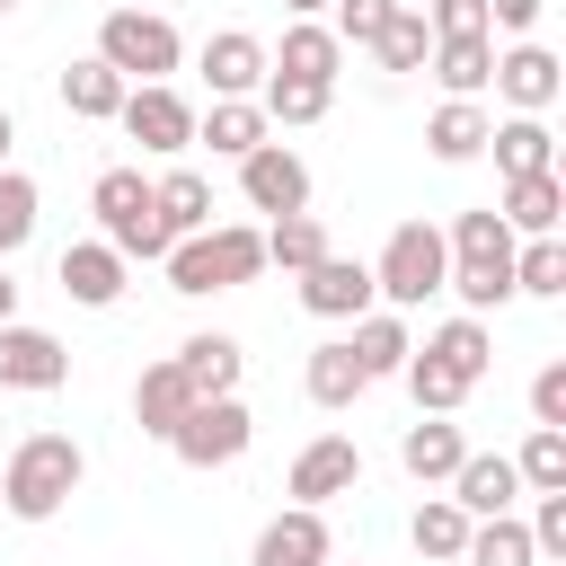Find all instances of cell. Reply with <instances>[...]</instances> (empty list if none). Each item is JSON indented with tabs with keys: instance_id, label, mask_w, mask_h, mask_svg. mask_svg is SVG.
I'll list each match as a JSON object with an SVG mask.
<instances>
[{
	"instance_id": "obj_24",
	"label": "cell",
	"mask_w": 566,
	"mask_h": 566,
	"mask_svg": "<svg viewBox=\"0 0 566 566\" xmlns=\"http://www.w3.org/2000/svg\"><path fill=\"white\" fill-rule=\"evenodd\" d=\"M486 133H495V115H486L478 97H442V106L424 115L433 159H451V168H460V159H478V150H486Z\"/></svg>"
},
{
	"instance_id": "obj_50",
	"label": "cell",
	"mask_w": 566,
	"mask_h": 566,
	"mask_svg": "<svg viewBox=\"0 0 566 566\" xmlns=\"http://www.w3.org/2000/svg\"><path fill=\"white\" fill-rule=\"evenodd\" d=\"M0 9H9V0H0Z\"/></svg>"
},
{
	"instance_id": "obj_4",
	"label": "cell",
	"mask_w": 566,
	"mask_h": 566,
	"mask_svg": "<svg viewBox=\"0 0 566 566\" xmlns=\"http://www.w3.org/2000/svg\"><path fill=\"white\" fill-rule=\"evenodd\" d=\"M177 27L168 18H150V9H106V27H97V62L124 80V88H159L168 71H177Z\"/></svg>"
},
{
	"instance_id": "obj_26",
	"label": "cell",
	"mask_w": 566,
	"mask_h": 566,
	"mask_svg": "<svg viewBox=\"0 0 566 566\" xmlns=\"http://www.w3.org/2000/svg\"><path fill=\"white\" fill-rule=\"evenodd\" d=\"M186 407H195V389H186V371H177V363H150V371L133 380V424H142V433H159V442H168Z\"/></svg>"
},
{
	"instance_id": "obj_17",
	"label": "cell",
	"mask_w": 566,
	"mask_h": 566,
	"mask_svg": "<svg viewBox=\"0 0 566 566\" xmlns=\"http://www.w3.org/2000/svg\"><path fill=\"white\" fill-rule=\"evenodd\" d=\"M336 62H345V44H336L318 18H292V27H283V53H265L274 80H310V88H336Z\"/></svg>"
},
{
	"instance_id": "obj_18",
	"label": "cell",
	"mask_w": 566,
	"mask_h": 566,
	"mask_svg": "<svg viewBox=\"0 0 566 566\" xmlns=\"http://www.w3.org/2000/svg\"><path fill=\"white\" fill-rule=\"evenodd\" d=\"M203 80H212V97H248V88H265V44H256L248 27L203 35Z\"/></svg>"
},
{
	"instance_id": "obj_12",
	"label": "cell",
	"mask_w": 566,
	"mask_h": 566,
	"mask_svg": "<svg viewBox=\"0 0 566 566\" xmlns=\"http://www.w3.org/2000/svg\"><path fill=\"white\" fill-rule=\"evenodd\" d=\"M62 380H71L62 336H44V327L9 318V327H0V389H62Z\"/></svg>"
},
{
	"instance_id": "obj_42",
	"label": "cell",
	"mask_w": 566,
	"mask_h": 566,
	"mask_svg": "<svg viewBox=\"0 0 566 566\" xmlns=\"http://www.w3.org/2000/svg\"><path fill=\"white\" fill-rule=\"evenodd\" d=\"M389 9H398V0H336V27H327V35H336V44H371V35L389 27Z\"/></svg>"
},
{
	"instance_id": "obj_5",
	"label": "cell",
	"mask_w": 566,
	"mask_h": 566,
	"mask_svg": "<svg viewBox=\"0 0 566 566\" xmlns=\"http://www.w3.org/2000/svg\"><path fill=\"white\" fill-rule=\"evenodd\" d=\"M88 212H97V230H106V248H115L124 265H133V256H168V230H159V212H150V177H142V168H97Z\"/></svg>"
},
{
	"instance_id": "obj_10",
	"label": "cell",
	"mask_w": 566,
	"mask_h": 566,
	"mask_svg": "<svg viewBox=\"0 0 566 566\" xmlns=\"http://www.w3.org/2000/svg\"><path fill=\"white\" fill-rule=\"evenodd\" d=\"M486 88H504L513 115H548L557 88H566V62H557L548 44H513V53H495V80H486Z\"/></svg>"
},
{
	"instance_id": "obj_20",
	"label": "cell",
	"mask_w": 566,
	"mask_h": 566,
	"mask_svg": "<svg viewBox=\"0 0 566 566\" xmlns=\"http://www.w3.org/2000/svg\"><path fill=\"white\" fill-rule=\"evenodd\" d=\"M398 460H407V478H416V486H451V469L469 460V442H460V424H451V416H424V424H407V433H398Z\"/></svg>"
},
{
	"instance_id": "obj_38",
	"label": "cell",
	"mask_w": 566,
	"mask_h": 566,
	"mask_svg": "<svg viewBox=\"0 0 566 566\" xmlns=\"http://www.w3.org/2000/svg\"><path fill=\"white\" fill-rule=\"evenodd\" d=\"M27 239H35V177L0 168V265H9Z\"/></svg>"
},
{
	"instance_id": "obj_1",
	"label": "cell",
	"mask_w": 566,
	"mask_h": 566,
	"mask_svg": "<svg viewBox=\"0 0 566 566\" xmlns=\"http://www.w3.org/2000/svg\"><path fill=\"white\" fill-rule=\"evenodd\" d=\"M442 248H451V283H442V292H460L469 318H486V310L513 301V230L495 221V203L460 212V221L442 230Z\"/></svg>"
},
{
	"instance_id": "obj_6",
	"label": "cell",
	"mask_w": 566,
	"mask_h": 566,
	"mask_svg": "<svg viewBox=\"0 0 566 566\" xmlns=\"http://www.w3.org/2000/svg\"><path fill=\"white\" fill-rule=\"evenodd\" d=\"M442 283H451V248H442V230H433V221H398L389 248H380V265H371V292H380L389 310H416V301H433Z\"/></svg>"
},
{
	"instance_id": "obj_22",
	"label": "cell",
	"mask_w": 566,
	"mask_h": 566,
	"mask_svg": "<svg viewBox=\"0 0 566 566\" xmlns=\"http://www.w3.org/2000/svg\"><path fill=\"white\" fill-rule=\"evenodd\" d=\"M345 354L363 363V380H389V371H407L416 336H407V318H398V310H363V318H354V336H345Z\"/></svg>"
},
{
	"instance_id": "obj_49",
	"label": "cell",
	"mask_w": 566,
	"mask_h": 566,
	"mask_svg": "<svg viewBox=\"0 0 566 566\" xmlns=\"http://www.w3.org/2000/svg\"><path fill=\"white\" fill-rule=\"evenodd\" d=\"M407 9H416V0H407Z\"/></svg>"
},
{
	"instance_id": "obj_35",
	"label": "cell",
	"mask_w": 566,
	"mask_h": 566,
	"mask_svg": "<svg viewBox=\"0 0 566 566\" xmlns=\"http://www.w3.org/2000/svg\"><path fill=\"white\" fill-rule=\"evenodd\" d=\"M539 548H531V531L513 522V513H495V522H469V548H460V566H531Z\"/></svg>"
},
{
	"instance_id": "obj_29",
	"label": "cell",
	"mask_w": 566,
	"mask_h": 566,
	"mask_svg": "<svg viewBox=\"0 0 566 566\" xmlns=\"http://www.w3.org/2000/svg\"><path fill=\"white\" fill-rule=\"evenodd\" d=\"M62 106H71L80 124H115V106H124V80H115V71L88 53V62H71V71H62Z\"/></svg>"
},
{
	"instance_id": "obj_45",
	"label": "cell",
	"mask_w": 566,
	"mask_h": 566,
	"mask_svg": "<svg viewBox=\"0 0 566 566\" xmlns=\"http://www.w3.org/2000/svg\"><path fill=\"white\" fill-rule=\"evenodd\" d=\"M539 9H548V0H486V27H504V35H531V27H539Z\"/></svg>"
},
{
	"instance_id": "obj_46",
	"label": "cell",
	"mask_w": 566,
	"mask_h": 566,
	"mask_svg": "<svg viewBox=\"0 0 566 566\" xmlns=\"http://www.w3.org/2000/svg\"><path fill=\"white\" fill-rule=\"evenodd\" d=\"M18 318V283H9V265H0V327Z\"/></svg>"
},
{
	"instance_id": "obj_19",
	"label": "cell",
	"mask_w": 566,
	"mask_h": 566,
	"mask_svg": "<svg viewBox=\"0 0 566 566\" xmlns=\"http://www.w3.org/2000/svg\"><path fill=\"white\" fill-rule=\"evenodd\" d=\"M495 221H504V230H531V239H557V221H566V186H557V168H539V177H504Z\"/></svg>"
},
{
	"instance_id": "obj_47",
	"label": "cell",
	"mask_w": 566,
	"mask_h": 566,
	"mask_svg": "<svg viewBox=\"0 0 566 566\" xmlns=\"http://www.w3.org/2000/svg\"><path fill=\"white\" fill-rule=\"evenodd\" d=\"M9 142H18V124H9V106H0V168H9Z\"/></svg>"
},
{
	"instance_id": "obj_25",
	"label": "cell",
	"mask_w": 566,
	"mask_h": 566,
	"mask_svg": "<svg viewBox=\"0 0 566 566\" xmlns=\"http://www.w3.org/2000/svg\"><path fill=\"white\" fill-rule=\"evenodd\" d=\"M416 354H433L442 371H460V380L478 389V380H486V363H495V336H486V318H469V310H460V318H442Z\"/></svg>"
},
{
	"instance_id": "obj_15",
	"label": "cell",
	"mask_w": 566,
	"mask_h": 566,
	"mask_svg": "<svg viewBox=\"0 0 566 566\" xmlns=\"http://www.w3.org/2000/svg\"><path fill=\"white\" fill-rule=\"evenodd\" d=\"M53 274H62V292H71L80 310H115V301H124V256H115L106 239H71Z\"/></svg>"
},
{
	"instance_id": "obj_37",
	"label": "cell",
	"mask_w": 566,
	"mask_h": 566,
	"mask_svg": "<svg viewBox=\"0 0 566 566\" xmlns=\"http://www.w3.org/2000/svg\"><path fill=\"white\" fill-rule=\"evenodd\" d=\"M256 106H265V124H318V115L336 106V88H310V80H274V71H265Z\"/></svg>"
},
{
	"instance_id": "obj_3",
	"label": "cell",
	"mask_w": 566,
	"mask_h": 566,
	"mask_svg": "<svg viewBox=\"0 0 566 566\" xmlns=\"http://www.w3.org/2000/svg\"><path fill=\"white\" fill-rule=\"evenodd\" d=\"M159 265H168V292H186V301H203V292H239V283H256V274H265V230L221 221V230L177 239Z\"/></svg>"
},
{
	"instance_id": "obj_28",
	"label": "cell",
	"mask_w": 566,
	"mask_h": 566,
	"mask_svg": "<svg viewBox=\"0 0 566 566\" xmlns=\"http://www.w3.org/2000/svg\"><path fill=\"white\" fill-rule=\"evenodd\" d=\"M301 380H310V407H327V416H336V407H354V398L371 389V380H363V363L345 354V336L310 345V371H301Z\"/></svg>"
},
{
	"instance_id": "obj_40",
	"label": "cell",
	"mask_w": 566,
	"mask_h": 566,
	"mask_svg": "<svg viewBox=\"0 0 566 566\" xmlns=\"http://www.w3.org/2000/svg\"><path fill=\"white\" fill-rule=\"evenodd\" d=\"M398 380L416 389V407H424V416H451V407L469 398V380H460V371H442L433 354H407V371H398Z\"/></svg>"
},
{
	"instance_id": "obj_9",
	"label": "cell",
	"mask_w": 566,
	"mask_h": 566,
	"mask_svg": "<svg viewBox=\"0 0 566 566\" xmlns=\"http://www.w3.org/2000/svg\"><path fill=\"white\" fill-rule=\"evenodd\" d=\"M239 195H248V212H310V168H301V150H283V142H256L248 159H239Z\"/></svg>"
},
{
	"instance_id": "obj_14",
	"label": "cell",
	"mask_w": 566,
	"mask_h": 566,
	"mask_svg": "<svg viewBox=\"0 0 566 566\" xmlns=\"http://www.w3.org/2000/svg\"><path fill=\"white\" fill-rule=\"evenodd\" d=\"M354 486H363V451H354L345 433L301 442V460H292V495H301V504H336V495H354Z\"/></svg>"
},
{
	"instance_id": "obj_44",
	"label": "cell",
	"mask_w": 566,
	"mask_h": 566,
	"mask_svg": "<svg viewBox=\"0 0 566 566\" xmlns=\"http://www.w3.org/2000/svg\"><path fill=\"white\" fill-rule=\"evenodd\" d=\"M522 531H531V548H539V557H566V495H539Z\"/></svg>"
},
{
	"instance_id": "obj_43",
	"label": "cell",
	"mask_w": 566,
	"mask_h": 566,
	"mask_svg": "<svg viewBox=\"0 0 566 566\" xmlns=\"http://www.w3.org/2000/svg\"><path fill=\"white\" fill-rule=\"evenodd\" d=\"M531 416H539L548 433H566V363H539V380H531Z\"/></svg>"
},
{
	"instance_id": "obj_7",
	"label": "cell",
	"mask_w": 566,
	"mask_h": 566,
	"mask_svg": "<svg viewBox=\"0 0 566 566\" xmlns=\"http://www.w3.org/2000/svg\"><path fill=\"white\" fill-rule=\"evenodd\" d=\"M248 442H256V424H248L239 398H195V407L177 416V433H168V451H177L186 469H230Z\"/></svg>"
},
{
	"instance_id": "obj_31",
	"label": "cell",
	"mask_w": 566,
	"mask_h": 566,
	"mask_svg": "<svg viewBox=\"0 0 566 566\" xmlns=\"http://www.w3.org/2000/svg\"><path fill=\"white\" fill-rule=\"evenodd\" d=\"M371 53H380V71H424L433 62V27H424V9H389V27L371 35Z\"/></svg>"
},
{
	"instance_id": "obj_8",
	"label": "cell",
	"mask_w": 566,
	"mask_h": 566,
	"mask_svg": "<svg viewBox=\"0 0 566 566\" xmlns=\"http://www.w3.org/2000/svg\"><path fill=\"white\" fill-rule=\"evenodd\" d=\"M115 124L142 142V150H159V159H177V150H195V106L159 80V88H124V106H115Z\"/></svg>"
},
{
	"instance_id": "obj_33",
	"label": "cell",
	"mask_w": 566,
	"mask_h": 566,
	"mask_svg": "<svg viewBox=\"0 0 566 566\" xmlns=\"http://www.w3.org/2000/svg\"><path fill=\"white\" fill-rule=\"evenodd\" d=\"M433 80H442L451 97H478V88L495 80V44H486V35H460V44H433Z\"/></svg>"
},
{
	"instance_id": "obj_27",
	"label": "cell",
	"mask_w": 566,
	"mask_h": 566,
	"mask_svg": "<svg viewBox=\"0 0 566 566\" xmlns=\"http://www.w3.org/2000/svg\"><path fill=\"white\" fill-rule=\"evenodd\" d=\"M195 142H212L221 159H248L265 142V106L256 97H212V115H195Z\"/></svg>"
},
{
	"instance_id": "obj_21",
	"label": "cell",
	"mask_w": 566,
	"mask_h": 566,
	"mask_svg": "<svg viewBox=\"0 0 566 566\" xmlns=\"http://www.w3.org/2000/svg\"><path fill=\"white\" fill-rule=\"evenodd\" d=\"M150 212H159V230H168V248H177V239L212 230V186H203L195 168H168V177H150Z\"/></svg>"
},
{
	"instance_id": "obj_36",
	"label": "cell",
	"mask_w": 566,
	"mask_h": 566,
	"mask_svg": "<svg viewBox=\"0 0 566 566\" xmlns=\"http://www.w3.org/2000/svg\"><path fill=\"white\" fill-rule=\"evenodd\" d=\"M513 478H522L531 495H566V433H548V424H531V442L513 451Z\"/></svg>"
},
{
	"instance_id": "obj_51",
	"label": "cell",
	"mask_w": 566,
	"mask_h": 566,
	"mask_svg": "<svg viewBox=\"0 0 566 566\" xmlns=\"http://www.w3.org/2000/svg\"><path fill=\"white\" fill-rule=\"evenodd\" d=\"M327 566H336V557H327Z\"/></svg>"
},
{
	"instance_id": "obj_39",
	"label": "cell",
	"mask_w": 566,
	"mask_h": 566,
	"mask_svg": "<svg viewBox=\"0 0 566 566\" xmlns=\"http://www.w3.org/2000/svg\"><path fill=\"white\" fill-rule=\"evenodd\" d=\"M513 292H539V301H557V292H566V248H557V239H531V248H513Z\"/></svg>"
},
{
	"instance_id": "obj_48",
	"label": "cell",
	"mask_w": 566,
	"mask_h": 566,
	"mask_svg": "<svg viewBox=\"0 0 566 566\" xmlns=\"http://www.w3.org/2000/svg\"><path fill=\"white\" fill-rule=\"evenodd\" d=\"M283 9H292V18H318V9H336V0H283Z\"/></svg>"
},
{
	"instance_id": "obj_16",
	"label": "cell",
	"mask_w": 566,
	"mask_h": 566,
	"mask_svg": "<svg viewBox=\"0 0 566 566\" xmlns=\"http://www.w3.org/2000/svg\"><path fill=\"white\" fill-rule=\"evenodd\" d=\"M513 495H522V478H513V460H504V451H469V460L451 469V504H460L469 522L513 513Z\"/></svg>"
},
{
	"instance_id": "obj_23",
	"label": "cell",
	"mask_w": 566,
	"mask_h": 566,
	"mask_svg": "<svg viewBox=\"0 0 566 566\" xmlns=\"http://www.w3.org/2000/svg\"><path fill=\"white\" fill-rule=\"evenodd\" d=\"M168 363L186 371L195 398H239V363H248V354H239V336H186Z\"/></svg>"
},
{
	"instance_id": "obj_32",
	"label": "cell",
	"mask_w": 566,
	"mask_h": 566,
	"mask_svg": "<svg viewBox=\"0 0 566 566\" xmlns=\"http://www.w3.org/2000/svg\"><path fill=\"white\" fill-rule=\"evenodd\" d=\"M486 150H495L504 177H539V168H548V124H539V115H504V124L486 133Z\"/></svg>"
},
{
	"instance_id": "obj_41",
	"label": "cell",
	"mask_w": 566,
	"mask_h": 566,
	"mask_svg": "<svg viewBox=\"0 0 566 566\" xmlns=\"http://www.w3.org/2000/svg\"><path fill=\"white\" fill-rule=\"evenodd\" d=\"M424 27H433V44L486 35V0H424Z\"/></svg>"
},
{
	"instance_id": "obj_34",
	"label": "cell",
	"mask_w": 566,
	"mask_h": 566,
	"mask_svg": "<svg viewBox=\"0 0 566 566\" xmlns=\"http://www.w3.org/2000/svg\"><path fill=\"white\" fill-rule=\"evenodd\" d=\"M327 256V230H318V212H283L274 230H265V265H283V274H310Z\"/></svg>"
},
{
	"instance_id": "obj_11",
	"label": "cell",
	"mask_w": 566,
	"mask_h": 566,
	"mask_svg": "<svg viewBox=\"0 0 566 566\" xmlns=\"http://www.w3.org/2000/svg\"><path fill=\"white\" fill-rule=\"evenodd\" d=\"M371 301H380V292H371V265H363V256H336V248H327V256L301 274V310H310V318H363Z\"/></svg>"
},
{
	"instance_id": "obj_13",
	"label": "cell",
	"mask_w": 566,
	"mask_h": 566,
	"mask_svg": "<svg viewBox=\"0 0 566 566\" xmlns=\"http://www.w3.org/2000/svg\"><path fill=\"white\" fill-rule=\"evenodd\" d=\"M327 557H336V539H327V513H318V504L274 513V522L256 531V548H248V566H327Z\"/></svg>"
},
{
	"instance_id": "obj_2",
	"label": "cell",
	"mask_w": 566,
	"mask_h": 566,
	"mask_svg": "<svg viewBox=\"0 0 566 566\" xmlns=\"http://www.w3.org/2000/svg\"><path fill=\"white\" fill-rule=\"evenodd\" d=\"M80 478H88V451H80L71 433H27V442L9 451V469H0V513L53 522V513L80 495Z\"/></svg>"
},
{
	"instance_id": "obj_30",
	"label": "cell",
	"mask_w": 566,
	"mask_h": 566,
	"mask_svg": "<svg viewBox=\"0 0 566 566\" xmlns=\"http://www.w3.org/2000/svg\"><path fill=\"white\" fill-rule=\"evenodd\" d=\"M407 539H416V557L460 566V548H469V513H460L451 495H424V504H416V522H407Z\"/></svg>"
}]
</instances>
